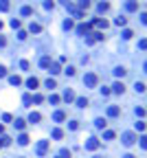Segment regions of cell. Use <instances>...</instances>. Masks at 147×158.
<instances>
[{"label": "cell", "instance_id": "cell-37", "mask_svg": "<svg viewBox=\"0 0 147 158\" xmlns=\"http://www.w3.org/2000/svg\"><path fill=\"white\" fill-rule=\"evenodd\" d=\"M31 99H33V103H42V101H44V97H42V95H33Z\"/></svg>", "mask_w": 147, "mask_h": 158}, {"label": "cell", "instance_id": "cell-51", "mask_svg": "<svg viewBox=\"0 0 147 158\" xmlns=\"http://www.w3.org/2000/svg\"><path fill=\"white\" fill-rule=\"evenodd\" d=\"M123 158H136V156H132V154H125V156H123Z\"/></svg>", "mask_w": 147, "mask_h": 158}, {"label": "cell", "instance_id": "cell-44", "mask_svg": "<svg viewBox=\"0 0 147 158\" xmlns=\"http://www.w3.org/2000/svg\"><path fill=\"white\" fill-rule=\"evenodd\" d=\"M68 127H70V129H79V123H77V121H70Z\"/></svg>", "mask_w": 147, "mask_h": 158}, {"label": "cell", "instance_id": "cell-25", "mask_svg": "<svg viewBox=\"0 0 147 158\" xmlns=\"http://www.w3.org/2000/svg\"><path fill=\"white\" fill-rule=\"evenodd\" d=\"M79 7H81V11H88L90 9V0H79Z\"/></svg>", "mask_w": 147, "mask_h": 158}, {"label": "cell", "instance_id": "cell-16", "mask_svg": "<svg viewBox=\"0 0 147 158\" xmlns=\"http://www.w3.org/2000/svg\"><path fill=\"white\" fill-rule=\"evenodd\" d=\"M9 83H11V86H22V79L18 75H11V77H9Z\"/></svg>", "mask_w": 147, "mask_h": 158}, {"label": "cell", "instance_id": "cell-54", "mask_svg": "<svg viewBox=\"0 0 147 158\" xmlns=\"http://www.w3.org/2000/svg\"><path fill=\"white\" fill-rule=\"evenodd\" d=\"M0 29H2V22H0Z\"/></svg>", "mask_w": 147, "mask_h": 158}, {"label": "cell", "instance_id": "cell-3", "mask_svg": "<svg viewBox=\"0 0 147 158\" xmlns=\"http://www.w3.org/2000/svg\"><path fill=\"white\" fill-rule=\"evenodd\" d=\"M48 147H51V141H40L38 147H35V152H38V156H46L48 154Z\"/></svg>", "mask_w": 147, "mask_h": 158}, {"label": "cell", "instance_id": "cell-13", "mask_svg": "<svg viewBox=\"0 0 147 158\" xmlns=\"http://www.w3.org/2000/svg\"><path fill=\"white\" fill-rule=\"evenodd\" d=\"M51 136L55 138V141H62V138H64V132H62V129H59V127H55V129H53V132H51Z\"/></svg>", "mask_w": 147, "mask_h": 158}, {"label": "cell", "instance_id": "cell-33", "mask_svg": "<svg viewBox=\"0 0 147 158\" xmlns=\"http://www.w3.org/2000/svg\"><path fill=\"white\" fill-rule=\"evenodd\" d=\"M125 22H127V18H116V20H114V24H116V26H123Z\"/></svg>", "mask_w": 147, "mask_h": 158}, {"label": "cell", "instance_id": "cell-20", "mask_svg": "<svg viewBox=\"0 0 147 158\" xmlns=\"http://www.w3.org/2000/svg\"><path fill=\"white\" fill-rule=\"evenodd\" d=\"M18 145H29V136H26V134H20V136H18Z\"/></svg>", "mask_w": 147, "mask_h": 158}, {"label": "cell", "instance_id": "cell-31", "mask_svg": "<svg viewBox=\"0 0 147 158\" xmlns=\"http://www.w3.org/2000/svg\"><path fill=\"white\" fill-rule=\"evenodd\" d=\"M22 103H24V106H31V103H33L31 95H24V97H22Z\"/></svg>", "mask_w": 147, "mask_h": 158}, {"label": "cell", "instance_id": "cell-28", "mask_svg": "<svg viewBox=\"0 0 147 158\" xmlns=\"http://www.w3.org/2000/svg\"><path fill=\"white\" fill-rule=\"evenodd\" d=\"M125 72H127V70H125L123 66H119V68H114V75H116V77H125Z\"/></svg>", "mask_w": 147, "mask_h": 158}, {"label": "cell", "instance_id": "cell-49", "mask_svg": "<svg viewBox=\"0 0 147 158\" xmlns=\"http://www.w3.org/2000/svg\"><path fill=\"white\" fill-rule=\"evenodd\" d=\"M18 38H20V40H26V31H18Z\"/></svg>", "mask_w": 147, "mask_h": 158}, {"label": "cell", "instance_id": "cell-47", "mask_svg": "<svg viewBox=\"0 0 147 158\" xmlns=\"http://www.w3.org/2000/svg\"><path fill=\"white\" fill-rule=\"evenodd\" d=\"M44 7H46V9H53V7H55V2H53V0H46V2H44Z\"/></svg>", "mask_w": 147, "mask_h": 158}, {"label": "cell", "instance_id": "cell-14", "mask_svg": "<svg viewBox=\"0 0 147 158\" xmlns=\"http://www.w3.org/2000/svg\"><path fill=\"white\" fill-rule=\"evenodd\" d=\"M92 24H95V26H99V29H108V22H105V20H101V18H95Z\"/></svg>", "mask_w": 147, "mask_h": 158}, {"label": "cell", "instance_id": "cell-53", "mask_svg": "<svg viewBox=\"0 0 147 158\" xmlns=\"http://www.w3.org/2000/svg\"><path fill=\"white\" fill-rule=\"evenodd\" d=\"M59 2H62V5H66V2H68V0H59Z\"/></svg>", "mask_w": 147, "mask_h": 158}, {"label": "cell", "instance_id": "cell-41", "mask_svg": "<svg viewBox=\"0 0 147 158\" xmlns=\"http://www.w3.org/2000/svg\"><path fill=\"white\" fill-rule=\"evenodd\" d=\"M57 156H62V158H70V152H68V150H62Z\"/></svg>", "mask_w": 147, "mask_h": 158}, {"label": "cell", "instance_id": "cell-50", "mask_svg": "<svg viewBox=\"0 0 147 158\" xmlns=\"http://www.w3.org/2000/svg\"><path fill=\"white\" fill-rule=\"evenodd\" d=\"M2 46H7V40H5V35H0V49Z\"/></svg>", "mask_w": 147, "mask_h": 158}, {"label": "cell", "instance_id": "cell-5", "mask_svg": "<svg viewBox=\"0 0 147 158\" xmlns=\"http://www.w3.org/2000/svg\"><path fill=\"white\" fill-rule=\"evenodd\" d=\"M53 121H57V123L66 121V112H64V110H57V112H53Z\"/></svg>", "mask_w": 147, "mask_h": 158}, {"label": "cell", "instance_id": "cell-12", "mask_svg": "<svg viewBox=\"0 0 147 158\" xmlns=\"http://www.w3.org/2000/svg\"><path fill=\"white\" fill-rule=\"evenodd\" d=\"M112 90L116 92V95H123V92H125V86H123V83H121V81H116V83H114V86H112Z\"/></svg>", "mask_w": 147, "mask_h": 158}, {"label": "cell", "instance_id": "cell-4", "mask_svg": "<svg viewBox=\"0 0 147 158\" xmlns=\"http://www.w3.org/2000/svg\"><path fill=\"white\" fill-rule=\"evenodd\" d=\"M99 145H101V141L92 136V138H88V141H86V150H88V152H97Z\"/></svg>", "mask_w": 147, "mask_h": 158}, {"label": "cell", "instance_id": "cell-43", "mask_svg": "<svg viewBox=\"0 0 147 158\" xmlns=\"http://www.w3.org/2000/svg\"><path fill=\"white\" fill-rule=\"evenodd\" d=\"M136 116L143 119V116H145V108H136Z\"/></svg>", "mask_w": 147, "mask_h": 158}, {"label": "cell", "instance_id": "cell-56", "mask_svg": "<svg viewBox=\"0 0 147 158\" xmlns=\"http://www.w3.org/2000/svg\"><path fill=\"white\" fill-rule=\"evenodd\" d=\"M57 158H62V156H57Z\"/></svg>", "mask_w": 147, "mask_h": 158}, {"label": "cell", "instance_id": "cell-38", "mask_svg": "<svg viewBox=\"0 0 147 158\" xmlns=\"http://www.w3.org/2000/svg\"><path fill=\"white\" fill-rule=\"evenodd\" d=\"M132 35H134V33H132L130 29H125V31H123V40H130V38H132Z\"/></svg>", "mask_w": 147, "mask_h": 158}, {"label": "cell", "instance_id": "cell-52", "mask_svg": "<svg viewBox=\"0 0 147 158\" xmlns=\"http://www.w3.org/2000/svg\"><path fill=\"white\" fill-rule=\"evenodd\" d=\"M2 132H5V125H0V134H2Z\"/></svg>", "mask_w": 147, "mask_h": 158}, {"label": "cell", "instance_id": "cell-18", "mask_svg": "<svg viewBox=\"0 0 147 158\" xmlns=\"http://www.w3.org/2000/svg\"><path fill=\"white\" fill-rule=\"evenodd\" d=\"M75 101H77L79 108H88V106H90V101H88L86 97H79V99H75Z\"/></svg>", "mask_w": 147, "mask_h": 158}, {"label": "cell", "instance_id": "cell-30", "mask_svg": "<svg viewBox=\"0 0 147 158\" xmlns=\"http://www.w3.org/2000/svg\"><path fill=\"white\" fill-rule=\"evenodd\" d=\"M46 88H51V90H53V88H57V81L48 77V79H46Z\"/></svg>", "mask_w": 147, "mask_h": 158}, {"label": "cell", "instance_id": "cell-1", "mask_svg": "<svg viewBox=\"0 0 147 158\" xmlns=\"http://www.w3.org/2000/svg\"><path fill=\"white\" fill-rule=\"evenodd\" d=\"M84 83H86V88H97V83H99V77L95 75V72H88V75L84 77Z\"/></svg>", "mask_w": 147, "mask_h": 158}, {"label": "cell", "instance_id": "cell-6", "mask_svg": "<svg viewBox=\"0 0 147 158\" xmlns=\"http://www.w3.org/2000/svg\"><path fill=\"white\" fill-rule=\"evenodd\" d=\"M48 72H51V75H59V72H62V66H59V64H55V62H51Z\"/></svg>", "mask_w": 147, "mask_h": 158}, {"label": "cell", "instance_id": "cell-40", "mask_svg": "<svg viewBox=\"0 0 147 158\" xmlns=\"http://www.w3.org/2000/svg\"><path fill=\"white\" fill-rule=\"evenodd\" d=\"M2 121H5V123H11V121H13V116H11V114H7V112H5V114H2Z\"/></svg>", "mask_w": 147, "mask_h": 158}, {"label": "cell", "instance_id": "cell-36", "mask_svg": "<svg viewBox=\"0 0 147 158\" xmlns=\"http://www.w3.org/2000/svg\"><path fill=\"white\" fill-rule=\"evenodd\" d=\"M59 101H62V99H59V95H51V103H53V106H57Z\"/></svg>", "mask_w": 147, "mask_h": 158}, {"label": "cell", "instance_id": "cell-39", "mask_svg": "<svg viewBox=\"0 0 147 158\" xmlns=\"http://www.w3.org/2000/svg\"><path fill=\"white\" fill-rule=\"evenodd\" d=\"M11 26H13V29H20V26H22V22H20V20H15V18H13V20H11Z\"/></svg>", "mask_w": 147, "mask_h": 158}, {"label": "cell", "instance_id": "cell-26", "mask_svg": "<svg viewBox=\"0 0 147 158\" xmlns=\"http://www.w3.org/2000/svg\"><path fill=\"white\" fill-rule=\"evenodd\" d=\"M114 136H116V134L112 132V129H105V132H103V138H105V141H112Z\"/></svg>", "mask_w": 147, "mask_h": 158}, {"label": "cell", "instance_id": "cell-11", "mask_svg": "<svg viewBox=\"0 0 147 158\" xmlns=\"http://www.w3.org/2000/svg\"><path fill=\"white\" fill-rule=\"evenodd\" d=\"M64 101H66V103H70V101H75V92H72L70 88L64 92Z\"/></svg>", "mask_w": 147, "mask_h": 158}, {"label": "cell", "instance_id": "cell-2", "mask_svg": "<svg viewBox=\"0 0 147 158\" xmlns=\"http://www.w3.org/2000/svg\"><path fill=\"white\" fill-rule=\"evenodd\" d=\"M121 143H123L125 147H132V145L136 143V134H134V132H125V134L121 136Z\"/></svg>", "mask_w": 147, "mask_h": 158}, {"label": "cell", "instance_id": "cell-45", "mask_svg": "<svg viewBox=\"0 0 147 158\" xmlns=\"http://www.w3.org/2000/svg\"><path fill=\"white\" fill-rule=\"evenodd\" d=\"M110 92H112V90H110V88H105V86H103V88H101V95H103V97H108V95H110Z\"/></svg>", "mask_w": 147, "mask_h": 158}, {"label": "cell", "instance_id": "cell-46", "mask_svg": "<svg viewBox=\"0 0 147 158\" xmlns=\"http://www.w3.org/2000/svg\"><path fill=\"white\" fill-rule=\"evenodd\" d=\"M136 129H139V132H143V129H145V123H143V121H139V123H136Z\"/></svg>", "mask_w": 147, "mask_h": 158}, {"label": "cell", "instance_id": "cell-23", "mask_svg": "<svg viewBox=\"0 0 147 158\" xmlns=\"http://www.w3.org/2000/svg\"><path fill=\"white\" fill-rule=\"evenodd\" d=\"M97 9H99V13H105L108 9H110V5H108V2H99V5H97Z\"/></svg>", "mask_w": 147, "mask_h": 158}, {"label": "cell", "instance_id": "cell-35", "mask_svg": "<svg viewBox=\"0 0 147 158\" xmlns=\"http://www.w3.org/2000/svg\"><path fill=\"white\" fill-rule=\"evenodd\" d=\"M20 68H22V70H29V68H31V64L26 62V59H22V62H20Z\"/></svg>", "mask_w": 147, "mask_h": 158}, {"label": "cell", "instance_id": "cell-15", "mask_svg": "<svg viewBox=\"0 0 147 158\" xmlns=\"http://www.w3.org/2000/svg\"><path fill=\"white\" fill-rule=\"evenodd\" d=\"M51 62H53V59L48 57V55H44V57L40 59V66H42V68H48V66H51Z\"/></svg>", "mask_w": 147, "mask_h": 158}, {"label": "cell", "instance_id": "cell-24", "mask_svg": "<svg viewBox=\"0 0 147 158\" xmlns=\"http://www.w3.org/2000/svg\"><path fill=\"white\" fill-rule=\"evenodd\" d=\"M9 7H11V5H9V0H0V11H9Z\"/></svg>", "mask_w": 147, "mask_h": 158}, {"label": "cell", "instance_id": "cell-55", "mask_svg": "<svg viewBox=\"0 0 147 158\" xmlns=\"http://www.w3.org/2000/svg\"><path fill=\"white\" fill-rule=\"evenodd\" d=\"M95 158H101V156H95Z\"/></svg>", "mask_w": 147, "mask_h": 158}, {"label": "cell", "instance_id": "cell-32", "mask_svg": "<svg viewBox=\"0 0 147 158\" xmlns=\"http://www.w3.org/2000/svg\"><path fill=\"white\" fill-rule=\"evenodd\" d=\"M9 143H11V138H9V136H2V138H0V147H5V145H9Z\"/></svg>", "mask_w": 147, "mask_h": 158}, {"label": "cell", "instance_id": "cell-17", "mask_svg": "<svg viewBox=\"0 0 147 158\" xmlns=\"http://www.w3.org/2000/svg\"><path fill=\"white\" fill-rule=\"evenodd\" d=\"M77 33H79V35L90 33V24H79V26H77Z\"/></svg>", "mask_w": 147, "mask_h": 158}, {"label": "cell", "instance_id": "cell-19", "mask_svg": "<svg viewBox=\"0 0 147 158\" xmlns=\"http://www.w3.org/2000/svg\"><path fill=\"white\" fill-rule=\"evenodd\" d=\"M13 125H15V129H20V132H22V129L26 127V121H24V119H15Z\"/></svg>", "mask_w": 147, "mask_h": 158}, {"label": "cell", "instance_id": "cell-8", "mask_svg": "<svg viewBox=\"0 0 147 158\" xmlns=\"http://www.w3.org/2000/svg\"><path fill=\"white\" fill-rule=\"evenodd\" d=\"M119 114H121V108L119 106H110L108 108V116H119Z\"/></svg>", "mask_w": 147, "mask_h": 158}, {"label": "cell", "instance_id": "cell-48", "mask_svg": "<svg viewBox=\"0 0 147 158\" xmlns=\"http://www.w3.org/2000/svg\"><path fill=\"white\" fill-rule=\"evenodd\" d=\"M2 77H7V68H5V66H0V79H2Z\"/></svg>", "mask_w": 147, "mask_h": 158}, {"label": "cell", "instance_id": "cell-10", "mask_svg": "<svg viewBox=\"0 0 147 158\" xmlns=\"http://www.w3.org/2000/svg\"><path fill=\"white\" fill-rule=\"evenodd\" d=\"M125 9H127V11H136V9H139V2H136V0H127Z\"/></svg>", "mask_w": 147, "mask_h": 158}, {"label": "cell", "instance_id": "cell-29", "mask_svg": "<svg viewBox=\"0 0 147 158\" xmlns=\"http://www.w3.org/2000/svg\"><path fill=\"white\" fill-rule=\"evenodd\" d=\"M22 15H31L33 13V7H29V5H26V7H22V11H20Z\"/></svg>", "mask_w": 147, "mask_h": 158}, {"label": "cell", "instance_id": "cell-7", "mask_svg": "<svg viewBox=\"0 0 147 158\" xmlns=\"http://www.w3.org/2000/svg\"><path fill=\"white\" fill-rule=\"evenodd\" d=\"M26 86H29L31 90H35V88L40 86V81H38V77H29V79H26Z\"/></svg>", "mask_w": 147, "mask_h": 158}, {"label": "cell", "instance_id": "cell-42", "mask_svg": "<svg viewBox=\"0 0 147 158\" xmlns=\"http://www.w3.org/2000/svg\"><path fill=\"white\" fill-rule=\"evenodd\" d=\"M64 72H66V75H68V77H72V75H75V68H72V66H68V68H66V70H64Z\"/></svg>", "mask_w": 147, "mask_h": 158}, {"label": "cell", "instance_id": "cell-9", "mask_svg": "<svg viewBox=\"0 0 147 158\" xmlns=\"http://www.w3.org/2000/svg\"><path fill=\"white\" fill-rule=\"evenodd\" d=\"M40 121H42V114L40 112H31L29 114V123H40Z\"/></svg>", "mask_w": 147, "mask_h": 158}, {"label": "cell", "instance_id": "cell-22", "mask_svg": "<svg viewBox=\"0 0 147 158\" xmlns=\"http://www.w3.org/2000/svg\"><path fill=\"white\" fill-rule=\"evenodd\" d=\"M95 125H97L99 129H105V125H108V121H105V119H97V121H95Z\"/></svg>", "mask_w": 147, "mask_h": 158}, {"label": "cell", "instance_id": "cell-34", "mask_svg": "<svg viewBox=\"0 0 147 158\" xmlns=\"http://www.w3.org/2000/svg\"><path fill=\"white\" fill-rule=\"evenodd\" d=\"M72 26H75V22H72V20H66V22H64V29H66V31H70Z\"/></svg>", "mask_w": 147, "mask_h": 158}, {"label": "cell", "instance_id": "cell-27", "mask_svg": "<svg viewBox=\"0 0 147 158\" xmlns=\"http://www.w3.org/2000/svg\"><path fill=\"white\" fill-rule=\"evenodd\" d=\"M29 31H31V33H40V31H42V26H40V24H35V22H31Z\"/></svg>", "mask_w": 147, "mask_h": 158}, {"label": "cell", "instance_id": "cell-21", "mask_svg": "<svg viewBox=\"0 0 147 158\" xmlns=\"http://www.w3.org/2000/svg\"><path fill=\"white\" fill-rule=\"evenodd\" d=\"M134 90L143 95V92H145V83H143V81H136V83H134Z\"/></svg>", "mask_w": 147, "mask_h": 158}]
</instances>
